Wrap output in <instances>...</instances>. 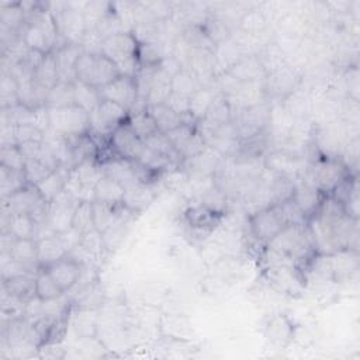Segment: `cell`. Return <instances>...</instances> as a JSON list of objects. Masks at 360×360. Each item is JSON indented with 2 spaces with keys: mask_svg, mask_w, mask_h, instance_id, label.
Segmentation results:
<instances>
[{
  "mask_svg": "<svg viewBox=\"0 0 360 360\" xmlns=\"http://www.w3.org/2000/svg\"><path fill=\"white\" fill-rule=\"evenodd\" d=\"M316 253L332 255L342 249L357 250L359 219L347 217L343 208L326 195L318 211L307 222Z\"/></svg>",
  "mask_w": 360,
  "mask_h": 360,
  "instance_id": "obj_1",
  "label": "cell"
},
{
  "mask_svg": "<svg viewBox=\"0 0 360 360\" xmlns=\"http://www.w3.org/2000/svg\"><path fill=\"white\" fill-rule=\"evenodd\" d=\"M315 255L316 249L308 224H288L263 248L262 259L264 266L287 263L304 270Z\"/></svg>",
  "mask_w": 360,
  "mask_h": 360,
  "instance_id": "obj_2",
  "label": "cell"
},
{
  "mask_svg": "<svg viewBox=\"0 0 360 360\" xmlns=\"http://www.w3.org/2000/svg\"><path fill=\"white\" fill-rule=\"evenodd\" d=\"M352 174L354 173H352L349 163L343 158L319 153L311 163H308L302 179L315 186L325 195H329Z\"/></svg>",
  "mask_w": 360,
  "mask_h": 360,
  "instance_id": "obj_3",
  "label": "cell"
},
{
  "mask_svg": "<svg viewBox=\"0 0 360 360\" xmlns=\"http://www.w3.org/2000/svg\"><path fill=\"white\" fill-rule=\"evenodd\" d=\"M138 41L129 31H122L107 37L101 45V53L107 56L120 73L135 77L141 65L138 60Z\"/></svg>",
  "mask_w": 360,
  "mask_h": 360,
  "instance_id": "obj_4",
  "label": "cell"
},
{
  "mask_svg": "<svg viewBox=\"0 0 360 360\" xmlns=\"http://www.w3.org/2000/svg\"><path fill=\"white\" fill-rule=\"evenodd\" d=\"M76 80L90 84L96 89H101L121 76L115 63H112L103 53L83 52L75 66Z\"/></svg>",
  "mask_w": 360,
  "mask_h": 360,
  "instance_id": "obj_5",
  "label": "cell"
},
{
  "mask_svg": "<svg viewBox=\"0 0 360 360\" xmlns=\"http://www.w3.org/2000/svg\"><path fill=\"white\" fill-rule=\"evenodd\" d=\"M89 134L93 136L100 149L107 146L108 138L112 134V131L128 121L129 111H127L125 108L112 101L101 100L100 104L91 112H89Z\"/></svg>",
  "mask_w": 360,
  "mask_h": 360,
  "instance_id": "obj_6",
  "label": "cell"
},
{
  "mask_svg": "<svg viewBox=\"0 0 360 360\" xmlns=\"http://www.w3.org/2000/svg\"><path fill=\"white\" fill-rule=\"evenodd\" d=\"M288 225L278 204L264 205L248 217V229L252 239L264 248Z\"/></svg>",
  "mask_w": 360,
  "mask_h": 360,
  "instance_id": "obj_7",
  "label": "cell"
},
{
  "mask_svg": "<svg viewBox=\"0 0 360 360\" xmlns=\"http://www.w3.org/2000/svg\"><path fill=\"white\" fill-rule=\"evenodd\" d=\"M103 170L96 158L73 166L66 179L65 190L79 201H94V187L101 179Z\"/></svg>",
  "mask_w": 360,
  "mask_h": 360,
  "instance_id": "obj_8",
  "label": "cell"
},
{
  "mask_svg": "<svg viewBox=\"0 0 360 360\" xmlns=\"http://www.w3.org/2000/svg\"><path fill=\"white\" fill-rule=\"evenodd\" d=\"M48 115L49 131L55 132L56 135L69 138L84 135L90 131L89 112L76 104L59 108H48Z\"/></svg>",
  "mask_w": 360,
  "mask_h": 360,
  "instance_id": "obj_9",
  "label": "cell"
},
{
  "mask_svg": "<svg viewBox=\"0 0 360 360\" xmlns=\"http://www.w3.org/2000/svg\"><path fill=\"white\" fill-rule=\"evenodd\" d=\"M301 79V73L287 63L267 72L263 79V90L266 100L270 104L271 101L287 100L298 89Z\"/></svg>",
  "mask_w": 360,
  "mask_h": 360,
  "instance_id": "obj_10",
  "label": "cell"
},
{
  "mask_svg": "<svg viewBox=\"0 0 360 360\" xmlns=\"http://www.w3.org/2000/svg\"><path fill=\"white\" fill-rule=\"evenodd\" d=\"M3 205L1 210H6L10 214L24 212L30 214L37 222L44 224L46 219V207L48 202L38 191L37 186L27 184L25 187L20 188L14 194L7 198H1Z\"/></svg>",
  "mask_w": 360,
  "mask_h": 360,
  "instance_id": "obj_11",
  "label": "cell"
},
{
  "mask_svg": "<svg viewBox=\"0 0 360 360\" xmlns=\"http://www.w3.org/2000/svg\"><path fill=\"white\" fill-rule=\"evenodd\" d=\"M271 107L273 104H270L269 101H263L236 111L232 121L238 128L240 141L269 131Z\"/></svg>",
  "mask_w": 360,
  "mask_h": 360,
  "instance_id": "obj_12",
  "label": "cell"
},
{
  "mask_svg": "<svg viewBox=\"0 0 360 360\" xmlns=\"http://www.w3.org/2000/svg\"><path fill=\"white\" fill-rule=\"evenodd\" d=\"M264 276L269 284L278 292L287 295H297L305 287L304 271L292 264L273 263L264 266Z\"/></svg>",
  "mask_w": 360,
  "mask_h": 360,
  "instance_id": "obj_13",
  "label": "cell"
},
{
  "mask_svg": "<svg viewBox=\"0 0 360 360\" xmlns=\"http://www.w3.org/2000/svg\"><path fill=\"white\" fill-rule=\"evenodd\" d=\"M264 170L277 176H284L292 180L302 179L308 163L304 156L288 149H273L263 156Z\"/></svg>",
  "mask_w": 360,
  "mask_h": 360,
  "instance_id": "obj_14",
  "label": "cell"
},
{
  "mask_svg": "<svg viewBox=\"0 0 360 360\" xmlns=\"http://www.w3.org/2000/svg\"><path fill=\"white\" fill-rule=\"evenodd\" d=\"M79 200L73 197L69 191L63 190L46 207V219L45 225L53 233H62L72 228V217L75 212Z\"/></svg>",
  "mask_w": 360,
  "mask_h": 360,
  "instance_id": "obj_15",
  "label": "cell"
},
{
  "mask_svg": "<svg viewBox=\"0 0 360 360\" xmlns=\"http://www.w3.org/2000/svg\"><path fill=\"white\" fill-rule=\"evenodd\" d=\"M166 135L183 160L191 159L207 149V143L198 132L197 124L184 122L169 131Z\"/></svg>",
  "mask_w": 360,
  "mask_h": 360,
  "instance_id": "obj_16",
  "label": "cell"
},
{
  "mask_svg": "<svg viewBox=\"0 0 360 360\" xmlns=\"http://www.w3.org/2000/svg\"><path fill=\"white\" fill-rule=\"evenodd\" d=\"M107 146L115 156H120L128 160H136L145 143L135 134V131L131 128L129 122L127 121L112 131V134L108 138Z\"/></svg>",
  "mask_w": 360,
  "mask_h": 360,
  "instance_id": "obj_17",
  "label": "cell"
},
{
  "mask_svg": "<svg viewBox=\"0 0 360 360\" xmlns=\"http://www.w3.org/2000/svg\"><path fill=\"white\" fill-rule=\"evenodd\" d=\"M100 96L101 100L112 101L131 112L138 98L135 77L118 76L114 82L100 89Z\"/></svg>",
  "mask_w": 360,
  "mask_h": 360,
  "instance_id": "obj_18",
  "label": "cell"
},
{
  "mask_svg": "<svg viewBox=\"0 0 360 360\" xmlns=\"http://www.w3.org/2000/svg\"><path fill=\"white\" fill-rule=\"evenodd\" d=\"M45 269L49 271L53 280L59 284V287L65 292H68L77 284L86 266L82 262H79L76 257L68 253L66 256H63L62 259L49 264Z\"/></svg>",
  "mask_w": 360,
  "mask_h": 360,
  "instance_id": "obj_19",
  "label": "cell"
},
{
  "mask_svg": "<svg viewBox=\"0 0 360 360\" xmlns=\"http://www.w3.org/2000/svg\"><path fill=\"white\" fill-rule=\"evenodd\" d=\"M325 197L326 195L323 193H321L315 186H312L311 183H308L304 179H298L295 181L294 193L291 195L292 201L300 208V211L305 217L307 222L318 211V208L322 204Z\"/></svg>",
  "mask_w": 360,
  "mask_h": 360,
  "instance_id": "obj_20",
  "label": "cell"
},
{
  "mask_svg": "<svg viewBox=\"0 0 360 360\" xmlns=\"http://www.w3.org/2000/svg\"><path fill=\"white\" fill-rule=\"evenodd\" d=\"M224 217L225 215L210 210L201 202L186 208L183 212V219L186 225L191 229V232L194 231V232L210 233L217 225L221 224Z\"/></svg>",
  "mask_w": 360,
  "mask_h": 360,
  "instance_id": "obj_21",
  "label": "cell"
},
{
  "mask_svg": "<svg viewBox=\"0 0 360 360\" xmlns=\"http://www.w3.org/2000/svg\"><path fill=\"white\" fill-rule=\"evenodd\" d=\"M159 330L163 338L180 342V343H188L194 338V329L188 318L179 314H166L162 315L159 319Z\"/></svg>",
  "mask_w": 360,
  "mask_h": 360,
  "instance_id": "obj_22",
  "label": "cell"
},
{
  "mask_svg": "<svg viewBox=\"0 0 360 360\" xmlns=\"http://www.w3.org/2000/svg\"><path fill=\"white\" fill-rule=\"evenodd\" d=\"M155 197L156 193L150 183L136 180L125 187L122 205L136 215L145 211L153 202Z\"/></svg>",
  "mask_w": 360,
  "mask_h": 360,
  "instance_id": "obj_23",
  "label": "cell"
},
{
  "mask_svg": "<svg viewBox=\"0 0 360 360\" xmlns=\"http://www.w3.org/2000/svg\"><path fill=\"white\" fill-rule=\"evenodd\" d=\"M83 52L84 51L80 44H66L58 48L56 51H53L59 82H65V83L76 82L75 66Z\"/></svg>",
  "mask_w": 360,
  "mask_h": 360,
  "instance_id": "obj_24",
  "label": "cell"
},
{
  "mask_svg": "<svg viewBox=\"0 0 360 360\" xmlns=\"http://www.w3.org/2000/svg\"><path fill=\"white\" fill-rule=\"evenodd\" d=\"M225 73H228L238 82H243V83L262 82L266 76V70L255 53L242 56L231 68H228Z\"/></svg>",
  "mask_w": 360,
  "mask_h": 360,
  "instance_id": "obj_25",
  "label": "cell"
},
{
  "mask_svg": "<svg viewBox=\"0 0 360 360\" xmlns=\"http://www.w3.org/2000/svg\"><path fill=\"white\" fill-rule=\"evenodd\" d=\"M294 330L295 328L292 321L287 315L278 314L267 321L264 326V336L271 345L285 347L294 339Z\"/></svg>",
  "mask_w": 360,
  "mask_h": 360,
  "instance_id": "obj_26",
  "label": "cell"
},
{
  "mask_svg": "<svg viewBox=\"0 0 360 360\" xmlns=\"http://www.w3.org/2000/svg\"><path fill=\"white\" fill-rule=\"evenodd\" d=\"M66 255L68 249L59 233H49L37 239V257L41 267H48Z\"/></svg>",
  "mask_w": 360,
  "mask_h": 360,
  "instance_id": "obj_27",
  "label": "cell"
},
{
  "mask_svg": "<svg viewBox=\"0 0 360 360\" xmlns=\"http://www.w3.org/2000/svg\"><path fill=\"white\" fill-rule=\"evenodd\" d=\"M232 120H233V112L229 101L226 100L225 96L218 93L212 104L210 105L208 111L205 112L204 118L197 122V128L210 129V128H215L218 125L231 122Z\"/></svg>",
  "mask_w": 360,
  "mask_h": 360,
  "instance_id": "obj_28",
  "label": "cell"
},
{
  "mask_svg": "<svg viewBox=\"0 0 360 360\" xmlns=\"http://www.w3.org/2000/svg\"><path fill=\"white\" fill-rule=\"evenodd\" d=\"M332 280H345L359 269V252L354 249H342L329 255Z\"/></svg>",
  "mask_w": 360,
  "mask_h": 360,
  "instance_id": "obj_29",
  "label": "cell"
},
{
  "mask_svg": "<svg viewBox=\"0 0 360 360\" xmlns=\"http://www.w3.org/2000/svg\"><path fill=\"white\" fill-rule=\"evenodd\" d=\"M8 256L31 273H37L41 269L37 257V239H14Z\"/></svg>",
  "mask_w": 360,
  "mask_h": 360,
  "instance_id": "obj_30",
  "label": "cell"
},
{
  "mask_svg": "<svg viewBox=\"0 0 360 360\" xmlns=\"http://www.w3.org/2000/svg\"><path fill=\"white\" fill-rule=\"evenodd\" d=\"M146 110L149 111V114L152 115V118L156 122V127L160 132L167 134L169 131L174 129L176 127L184 124V122H193L197 124L190 114L181 115L177 114L176 111H173L172 108H169L166 104H160V105H153V107H146Z\"/></svg>",
  "mask_w": 360,
  "mask_h": 360,
  "instance_id": "obj_31",
  "label": "cell"
},
{
  "mask_svg": "<svg viewBox=\"0 0 360 360\" xmlns=\"http://www.w3.org/2000/svg\"><path fill=\"white\" fill-rule=\"evenodd\" d=\"M39 222H37L30 214L15 212L11 214L6 228L1 232L11 233L15 239H38Z\"/></svg>",
  "mask_w": 360,
  "mask_h": 360,
  "instance_id": "obj_32",
  "label": "cell"
},
{
  "mask_svg": "<svg viewBox=\"0 0 360 360\" xmlns=\"http://www.w3.org/2000/svg\"><path fill=\"white\" fill-rule=\"evenodd\" d=\"M219 155L212 150L211 148L207 146V149L204 152H201L200 155L184 160L183 163V169H187L190 174H195L200 177H205V176H212L219 165Z\"/></svg>",
  "mask_w": 360,
  "mask_h": 360,
  "instance_id": "obj_33",
  "label": "cell"
},
{
  "mask_svg": "<svg viewBox=\"0 0 360 360\" xmlns=\"http://www.w3.org/2000/svg\"><path fill=\"white\" fill-rule=\"evenodd\" d=\"M172 77L173 76L159 65L146 97V107L160 105L166 103L172 93Z\"/></svg>",
  "mask_w": 360,
  "mask_h": 360,
  "instance_id": "obj_34",
  "label": "cell"
},
{
  "mask_svg": "<svg viewBox=\"0 0 360 360\" xmlns=\"http://www.w3.org/2000/svg\"><path fill=\"white\" fill-rule=\"evenodd\" d=\"M124 193L125 186L103 174L94 187V201H100L110 205H122Z\"/></svg>",
  "mask_w": 360,
  "mask_h": 360,
  "instance_id": "obj_35",
  "label": "cell"
},
{
  "mask_svg": "<svg viewBox=\"0 0 360 360\" xmlns=\"http://www.w3.org/2000/svg\"><path fill=\"white\" fill-rule=\"evenodd\" d=\"M1 287L4 292L27 302L35 295V273H25L1 280Z\"/></svg>",
  "mask_w": 360,
  "mask_h": 360,
  "instance_id": "obj_36",
  "label": "cell"
},
{
  "mask_svg": "<svg viewBox=\"0 0 360 360\" xmlns=\"http://www.w3.org/2000/svg\"><path fill=\"white\" fill-rule=\"evenodd\" d=\"M69 170L63 166H59L56 170L49 173L44 180H41L37 186L41 195L45 198L46 202L52 201L58 194H60L65 190L66 179H68Z\"/></svg>",
  "mask_w": 360,
  "mask_h": 360,
  "instance_id": "obj_37",
  "label": "cell"
},
{
  "mask_svg": "<svg viewBox=\"0 0 360 360\" xmlns=\"http://www.w3.org/2000/svg\"><path fill=\"white\" fill-rule=\"evenodd\" d=\"M219 91L214 89V86H202L201 89H198L191 97H190V108H188V114L191 115V118L198 122L204 118L205 112L208 111L210 105L212 104L214 98L217 97Z\"/></svg>",
  "mask_w": 360,
  "mask_h": 360,
  "instance_id": "obj_38",
  "label": "cell"
},
{
  "mask_svg": "<svg viewBox=\"0 0 360 360\" xmlns=\"http://www.w3.org/2000/svg\"><path fill=\"white\" fill-rule=\"evenodd\" d=\"M65 291L53 280L45 267H41L35 273V295L42 301H51L62 297Z\"/></svg>",
  "mask_w": 360,
  "mask_h": 360,
  "instance_id": "obj_39",
  "label": "cell"
},
{
  "mask_svg": "<svg viewBox=\"0 0 360 360\" xmlns=\"http://www.w3.org/2000/svg\"><path fill=\"white\" fill-rule=\"evenodd\" d=\"M72 326L79 339L93 338L97 333V315L94 309H79L72 319Z\"/></svg>",
  "mask_w": 360,
  "mask_h": 360,
  "instance_id": "obj_40",
  "label": "cell"
},
{
  "mask_svg": "<svg viewBox=\"0 0 360 360\" xmlns=\"http://www.w3.org/2000/svg\"><path fill=\"white\" fill-rule=\"evenodd\" d=\"M28 184L24 170H14L0 166V191L1 198H7Z\"/></svg>",
  "mask_w": 360,
  "mask_h": 360,
  "instance_id": "obj_41",
  "label": "cell"
},
{
  "mask_svg": "<svg viewBox=\"0 0 360 360\" xmlns=\"http://www.w3.org/2000/svg\"><path fill=\"white\" fill-rule=\"evenodd\" d=\"M75 104V87L73 83L58 82L46 94L45 107L46 108H59Z\"/></svg>",
  "mask_w": 360,
  "mask_h": 360,
  "instance_id": "obj_42",
  "label": "cell"
},
{
  "mask_svg": "<svg viewBox=\"0 0 360 360\" xmlns=\"http://www.w3.org/2000/svg\"><path fill=\"white\" fill-rule=\"evenodd\" d=\"M38 110V108H37ZM37 110H31L22 104H14L7 108H1V122L10 125H35L37 124Z\"/></svg>",
  "mask_w": 360,
  "mask_h": 360,
  "instance_id": "obj_43",
  "label": "cell"
},
{
  "mask_svg": "<svg viewBox=\"0 0 360 360\" xmlns=\"http://www.w3.org/2000/svg\"><path fill=\"white\" fill-rule=\"evenodd\" d=\"M25 13L21 3H1L0 25L13 31H22Z\"/></svg>",
  "mask_w": 360,
  "mask_h": 360,
  "instance_id": "obj_44",
  "label": "cell"
},
{
  "mask_svg": "<svg viewBox=\"0 0 360 360\" xmlns=\"http://www.w3.org/2000/svg\"><path fill=\"white\" fill-rule=\"evenodd\" d=\"M204 84L200 82V79L186 68H181L172 77V91L183 94L186 97H191Z\"/></svg>",
  "mask_w": 360,
  "mask_h": 360,
  "instance_id": "obj_45",
  "label": "cell"
},
{
  "mask_svg": "<svg viewBox=\"0 0 360 360\" xmlns=\"http://www.w3.org/2000/svg\"><path fill=\"white\" fill-rule=\"evenodd\" d=\"M73 87H75V104L79 105L80 108L86 110L87 112H91L100 104L101 96L98 89L90 84L82 83L79 80L73 83Z\"/></svg>",
  "mask_w": 360,
  "mask_h": 360,
  "instance_id": "obj_46",
  "label": "cell"
},
{
  "mask_svg": "<svg viewBox=\"0 0 360 360\" xmlns=\"http://www.w3.org/2000/svg\"><path fill=\"white\" fill-rule=\"evenodd\" d=\"M34 80H35L39 86H42L44 89H46L48 91H49V89H52V87L59 82V76H58V70H56V63H55L53 52L44 56L41 65H39L38 69L35 70Z\"/></svg>",
  "mask_w": 360,
  "mask_h": 360,
  "instance_id": "obj_47",
  "label": "cell"
},
{
  "mask_svg": "<svg viewBox=\"0 0 360 360\" xmlns=\"http://www.w3.org/2000/svg\"><path fill=\"white\" fill-rule=\"evenodd\" d=\"M180 37L190 49H208V51L215 49V45L208 38L202 25H186L181 30Z\"/></svg>",
  "mask_w": 360,
  "mask_h": 360,
  "instance_id": "obj_48",
  "label": "cell"
},
{
  "mask_svg": "<svg viewBox=\"0 0 360 360\" xmlns=\"http://www.w3.org/2000/svg\"><path fill=\"white\" fill-rule=\"evenodd\" d=\"M128 122H129L131 128L135 131V134L142 141L148 139L150 135H153L156 131H159L155 120L152 118V115L149 114L148 110H142V111L129 114Z\"/></svg>",
  "mask_w": 360,
  "mask_h": 360,
  "instance_id": "obj_49",
  "label": "cell"
},
{
  "mask_svg": "<svg viewBox=\"0 0 360 360\" xmlns=\"http://www.w3.org/2000/svg\"><path fill=\"white\" fill-rule=\"evenodd\" d=\"M112 3L107 1H87L83 7V18L86 24V31L96 30L98 22L111 11Z\"/></svg>",
  "mask_w": 360,
  "mask_h": 360,
  "instance_id": "obj_50",
  "label": "cell"
},
{
  "mask_svg": "<svg viewBox=\"0 0 360 360\" xmlns=\"http://www.w3.org/2000/svg\"><path fill=\"white\" fill-rule=\"evenodd\" d=\"M80 249L91 259L96 260L101 256V253L105 250L104 248V239H103V233L98 232L97 229H90L84 233L80 235L79 243Z\"/></svg>",
  "mask_w": 360,
  "mask_h": 360,
  "instance_id": "obj_51",
  "label": "cell"
},
{
  "mask_svg": "<svg viewBox=\"0 0 360 360\" xmlns=\"http://www.w3.org/2000/svg\"><path fill=\"white\" fill-rule=\"evenodd\" d=\"M72 228L80 235L93 229V201H79L72 217Z\"/></svg>",
  "mask_w": 360,
  "mask_h": 360,
  "instance_id": "obj_52",
  "label": "cell"
},
{
  "mask_svg": "<svg viewBox=\"0 0 360 360\" xmlns=\"http://www.w3.org/2000/svg\"><path fill=\"white\" fill-rule=\"evenodd\" d=\"M0 104L1 108L18 104V84L10 72L1 70L0 77Z\"/></svg>",
  "mask_w": 360,
  "mask_h": 360,
  "instance_id": "obj_53",
  "label": "cell"
},
{
  "mask_svg": "<svg viewBox=\"0 0 360 360\" xmlns=\"http://www.w3.org/2000/svg\"><path fill=\"white\" fill-rule=\"evenodd\" d=\"M200 202L205 207H208L210 210L225 215L226 210H228V197L215 186L212 184L211 187L205 188L204 193L201 194V200Z\"/></svg>",
  "mask_w": 360,
  "mask_h": 360,
  "instance_id": "obj_54",
  "label": "cell"
},
{
  "mask_svg": "<svg viewBox=\"0 0 360 360\" xmlns=\"http://www.w3.org/2000/svg\"><path fill=\"white\" fill-rule=\"evenodd\" d=\"M25 158L21 153L18 145L1 146L0 148V166L14 170H24L25 167Z\"/></svg>",
  "mask_w": 360,
  "mask_h": 360,
  "instance_id": "obj_55",
  "label": "cell"
},
{
  "mask_svg": "<svg viewBox=\"0 0 360 360\" xmlns=\"http://www.w3.org/2000/svg\"><path fill=\"white\" fill-rule=\"evenodd\" d=\"M266 24L264 14L256 8L243 13L239 20V25L246 34H259L266 28Z\"/></svg>",
  "mask_w": 360,
  "mask_h": 360,
  "instance_id": "obj_56",
  "label": "cell"
},
{
  "mask_svg": "<svg viewBox=\"0 0 360 360\" xmlns=\"http://www.w3.org/2000/svg\"><path fill=\"white\" fill-rule=\"evenodd\" d=\"M53 170L49 169L48 166H45L42 162H39L38 159H32V160H27L25 162V167H24V173L27 176V180L30 184H38L41 180H44L49 173H52Z\"/></svg>",
  "mask_w": 360,
  "mask_h": 360,
  "instance_id": "obj_57",
  "label": "cell"
},
{
  "mask_svg": "<svg viewBox=\"0 0 360 360\" xmlns=\"http://www.w3.org/2000/svg\"><path fill=\"white\" fill-rule=\"evenodd\" d=\"M44 138H45V134L35 125L27 124V125L14 127V139L17 145L31 142V141H44Z\"/></svg>",
  "mask_w": 360,
  "mask_h": 360,
  "instance_id": "obj_58",
  "label": "cell"
},
{
  "mask_svg": "<svg viewBox=\"0 0 360 360\" xmlns=\"http://www.w3.org/2000/svg\"><path fill=\"white\" fill-rule=\"evenodd\" d=\"M345 83L349 94V100L359 103V69L356 65L349 66L345 73Z\"/></svg>",
  "mask_w": 360,
  "mask_h": 360,
  "instance_id": "obj_59",
  "label": "cell"
},
{
  "mask_svg": "<svg viewBox=\"0 0 360 360\" xmlns=\"http://www.w3.org/2000/svg\"><path fill=\"white\" fill-rule=\"evenodd\" d=\"M165 104L169 108H172L173 111H176L177 114L186 115V114H188V108H190V97H186L183 94L172 91Z\"/></svg>",
  "mask_w": 360,
  "mask_h": 360,
  "instance_id": "obj_60",
  "label": "cell"
},
{
  "mask_svg": "<svg viewBox=\"0 0 360 360\" xmlns=\"http://www.w3.org/2000/svg\"><path fill=\"white\" fill-rule=\"evenodd\" d=\"M42 146H44V141H31V142H25V143L18 145V148H20L21 153L24 155L25 160L37 159L38 155L42 150Z\"/></svg>",
  "mask_w": 360,
  "mask_h": 360,
  "instance_id": "obj_61",
  "label": "cell"
}]
</instances>
